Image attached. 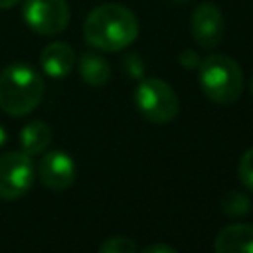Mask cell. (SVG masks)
<instances>
[{"mask_svg":"<svg viewBox=\"0 0 253 253\" xmlns=\"http://www.w3.org/2000/svg\"><path fill=\"white\" fill-rule=\"evenodd\" d=\"M83 38L95 49L121 51L138 38V18L123 4H101L87 14Z\"/></svg>","mask_w":253,"mask_h":253,"instance_id":"1","label":"cell"},{"mask_svg":"<svg viewBox=\"0 0 253 253\" xmlns=\"http://www.w3.org/2000/svg\"><path fill=\"white\" fill-rule=\"evenodd\" d=\"M43 97V79L30 63H10L0 73V109L12 117L32 113Z\"/></svg>","mask_w":253,"mask_h":253,"instance_id":"2","label":"cell"},{"mask_svg":"<svg viewBox=\"0 0 253 253\" xmlns=\"http://www.w3.org/2000/svg\"><path fill=\"white\" fill-rule=\"evenodd\" d=\"M198 81L204 95L217 105H233L243 93V71L225 53H210L198 65Z\"/></svg>","mask_w":253,"mask_h":253,"instance_id":"3","label":"cell"},{"mask_svg":"<svg viewBox=\"0 0 253 253\" xmlns=\"http://www.w3.org/2000/svg\"><path fill=\"white\" fill-rule=\"evenodd\" d=\"M134 105L142 119L166 125L178 117L180 101L176 91L160 77H146L134 89Z\"/></svg>","mask_w":253,"mask_h":253,"instance_id":"4","label":"cell"},{"mask_svg":"<svg viewBox=\"0 0 253 253\" xmlns=\"http://www.w3.org/2000/svg\"><path fill=\"white\" fill-rule=\"evenodd\" d=\"M36 180L32 156L22 150L0 154V198L18 200L30 192Z\"/></svg>","mask_w":253,"mask_h":253,"instance_id":"5","label":"cell"},{"mask_svg":"<svg viewBox=\"0 0 253 253\" xmlns=\"http://www.w3.org/2000/svg\"><path fill=\"white\" fill-rule=\"evenodd\" d=\"M22 16L36 34L55 36L67 28L71 12L67 0H24Z\"/></svg>","mask_w":253,"mask_h":253,"instance_id":"6","label":"cell"},{"mask_svg":"<svg viewBox=\"0 0 253 253\" xmlns=\"http://www.w3.org/2000/svg\"><path fill=\"white\" fill-rule=\"evenodd\" d=\"M223 28V14L211 2H202L190 16V36L204 49H211L221 42Z\"/></svg>","mask_w":253,"mask_h":253,"instance_id":"7","label":"cell"},{"mask_svg":"<svg viewBox=\"0 0 253 253\" xmlns=\"http://www.w3.org/2000/svg\"><path fill=\"white\" fill-rule=\"evenodd\" d=\"M75 162L73 158L63 152V150H49L45 152L36 168V176L40 178V182L53 190V192H63L67 190L73 182H75Z\"/></svg>","mask_w":253,"mask_h":253,"instance_id":"8","label":"cell"},{"mask_svg":"<svg viewBox=\"0 0 253 253\" xmlns=\"http://www.w3.org/2000/svg\"><path fill=\"white\" fill-rule=\"evenodd\" d=\"M40 65L43 73L51 79H63L71 73L75 65V53L69 43L65 42H53L43 47L40 55Z\"/></svg>","mask_w":253,"mask_h":253,"instance_id":"9","label":"cell"},{"mask_svg":"<svg viewBox=\"0 0 253 253\" xmlns=\"http://www.w3.org/2000/svg\"><path fill=\"white\" fill-rule=\"evenodd\" d=\"M217 253H253V225L231 223L217 231L213 239Z\"/></svg>","mask_w":253,"mask_h":253,"instance_id":"10","label":"cell"},{"mask_svg":"<svg viewBox=\"0 0 253 253\" xmlns=\"http://www.w3.org/2000/svg\"><path fill=\"white\" fill-rule=\"evenodd\" d=\"M51 142V128L43 121H32L20 130V148L30 156L42 154Z\"/></svg>","mask_w":253,"mask_h":253,"instance_id":"11","label":"cell"},{"mask_svg":"<svg viewBox=\"0 0 253 253\" xmlns=\"http://www.w3.org/2000/svg\"><path fill=\"white\" fill-rule=\"evenodd\" d=\"M79 75L91 87H101L111 79V65L95 51H85L79 57Z\"/></svg>","mask_w":253,"mask_h":253,"instance_id":"12","label":"cell"},{"mask_svg":"<svg viewBox=\"0 0 253 253\" xmlns=\"http://www.w3.org/2000/svg\"><path fill=\"white\" fill-rule=\"evenodd\" d=\"M219 210L225 215L241 217V215H245V213L251 211V202H249V198L245 194H241L237 190H229V192H225L219 198Z\"/></svg>","mask_w":253,"mask_h":253,"instance_id":"13","label":"cell"},{"mask_svg":"<svg viewBox=\"0 0 253 253\" xmlns=\"http://www.w3.org/2000/svg\"><path fill=\"white\" fill-rule=\"evenodd\" d=\"M99 251L101 253H134L138 251V243L132 237L115 235V237H107L99 245Z\"/></svg>","mask_w":253,"mask_h":253,"instance_id":"14","label":"cell"},{"mask_svg":"<svg viewBox=\"0 0 253 253\" xmlns=\"http://www.w3.org/2000/svg\"><path fill=\"white\" fill-rule=\"evenodd\" d=\"M237 178L241 182L243 188H247L249 192H253V146L247 148L237 164Z\"/></svg>","mask_w":253,"mask_h":253,"instance_id":"15","label":"cell"},{"mask_svg":"<svg viewBox=\"0 0 253 253\" xmlns=\"http://www.w3.org/2000/svg\"><path fill=\"white\" fill-rule=\"evenodd\" d=\"M178 61L182 63V67L184 69H198V65H200V57H198V53L196 51H192V49H184L182 53H180V57H178Z\"/></svg>","mask_w":253,"mask_h":253,"instance_id":"16","label":"cell"},{"mask_svg":"<svg viewBox=\"0 0 253 253\" xmlns=\"http://www.w3.org/2000/svg\"><path fill=\"white\" fill-rule=\"evenodd\" d=\"M144 253H176V247L172 245H164V243H150L146 247H142Z\"/></svg>","mask_w":253,"mask_h":253,"instance_id":"17","label":"cell"},{"mask_svg":"<svg viewBox=\"0 0 253 253\" xmlns=\"http://www.w3.org/2000/svg\"><path fill=\"white\" fill-rule=\"evenodd\" d=\"M20 0H0V10H6V8H12L16 6Z\"/></svg>","mask_w":253,"mask_h":253,"instance_id":"18","label":"cell"},{"mask_svg":"<svg viewBox=\"0 0 253 253\" xmlns=\"http://www.w3.org/2000/svg\"><path fill=\"white\" fill-rule=\"evenodd\" d=\"M4 142H6V130H4V126L0 125V148L4 146Z\"/></svg>","mask_w":253,"mask_h":253,"instance_id":"19","label":"cell"},{"mask_svg":"<svg viewBox=\"0 0 253 253\" xmlns=\"http://www.w3.org/2000/svg\"><path fill=\"white\" fill-rule=\"evenodd\" d=\"M249 89H251V95H253V77H251V81H249Z\"/></svg>","mask_w":253,"mask_h":253,"instance_id":"20","label":"cell"},{"mask_svg":"<svg viewBox=\"0 0 253 253\" xmlns=\"http://www.w3.org/2000/svg\"><path fill=\"white\" fill-rule=\"evenodd\" d=\"M178 2H184V0H178Z\"/></svg>","mask_w":253,"mask_h":253,"instance_id":"21","label":"cell"}]
</instances>
